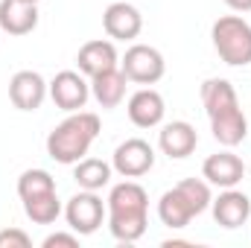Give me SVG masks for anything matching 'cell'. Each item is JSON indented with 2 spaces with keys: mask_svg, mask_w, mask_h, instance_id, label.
<instances>
[{
  "mask_svg": "<svg viewBox=\"0 0 251 248\" xmlns=\"http://www.w3.org/2000/svg\"><path fill=\"white\" fill-rule=\"evenodd\" d=\"M201 105L207 111L216 143H222L225 149H234L249 137V120H246L237 91L228 79H207L201 85Z\"/></svg>",
  "mask_w": 251,
  "mask_h": 248,
  "instance_id": "6da1fadb",
  "label": "cell"
},
{
  "mask_svg": "<svg viewBox=\"0 0 251 248\" xmlns=\"http://www.w3.org/2000/svg\"><path fill=\"white\" fill-rule=\"evenodd\" d=\"M158 216H161V222L167 225V228H187L190 222H193V216H196V210L190 207V201L184 198V193L178 190V187H173V190H167L161 198H158Z\"/></svg>",
  "mask_w": 251,
  "mask_h": 248,
  "instance_id": "ac0fdd59",
  "label": "cell"
},
{
  "mask_svg": "<svg viewBox=\"0 0 251 248\" xmlns=\"http://www.w3.org/2000/svg\"><path fill=\"white\" fill-rule=\"evenodd\" d=\"M128 120L137 125V128H155L161 125L164 114H167V105H164V97L155 91V88H140L128 97Z\"/></svg>",
  "mask_w": 251,
  "mask_h": 248,
  "instance_id": "4fadbf2b",
  "label": "cell"
},
{
  "mask_svg": "<svg viewBox=\"0 0 251 248\" xmlns=\"http://www.w3.org/2000/svg\"><path fill=\"white\" fill-rule=\"evenodd\" d=\"M120 70L126 73V79L134 82V85H155V82L164 79L167 62H164L161 50H155L149 44H131L126 50L123 62H120Z\"/></svg>",
  "mask_w": 251,
  "mask_h": 248,
  "instance_id": "8992f818",
  "label": "cell"
},
{
  "mask_svg": "<svg viewBox=\"0 0 251 248\" xmlns=\"http://www.w3.org/2000/svg\"><path fill=\"white\" fill-rule=\"evenodd\" d=\"M102 123L97 114L91 111H70V117H64L62 123L56 125L47 134V155L56 164H76L88 155L91 143L100 137Z\"/></svg>",
  "mask_w": 251,
  "mask_h": 248,
  "instance_id": "3957f363",
  "label": "cell"
},
{
  "mask_svg": "<svg viewBox=\"0 0 251 248\" xmlns=\"http://www.w3.org/2000/svg\"><path fill=\"white\" fill-rule=\"evenodd\" d=\"M210 210H213L216 225L234 231V228H243V225L251 219V198L246 196V193L228 187V190L219 193V198L210 201Z\"/></svg>",
  "mask_w": 251,
  "mask_h": 248,
  "instance_id": "7c38bea8",
  "label": "cell"
},
{
  "mask_svg": "<svg viewBox=\"0 0 251 248\" xmlns=\"http://www.w3.org/2000/svg\"><path fill=\"white\" fill-rule=\"evenodd\" d=\"M108 231L117 243H137L149 225V193L137 181L114 184L108 193Z\"/></svg>",
  "mask_w": 251,
  "mask_h": 248,
  "instance_id": "7a4b0ae2",
  "label": "cell"
},
{
  "mask_svg": "<svg viewBox=\"0 0 251 248\" xmlns=\"http://www.w3.org/2000/svg\"><path fill=\"white\" fill-rule=\"evenodd\" d=\"M126 82L128 79L120 67L105 70V73L91 79V97L100 102V108H117L126 99Z\"/></svg>",
  "mask_w": 251,
  "mask_h": 248,
  "instance_id": "e0dca14e",
  "label": "cell"
},
{
  "mask_svg": "<svg viewBox=\"0 0 251 248\" xmlns=\"http://www.w3.org/2000/svg\"><path fill=\"white\" fill-rule=\"evenodd\" d=\"M47 94H50V85L35 70H18L9 79V99L21 111H38L41 102L47 99Z\"/></svg>",
  "mask_w": 251,
  "mask_h": 248,
  "instance_id": "9c48e42d",
  "label": "cell"
},
{
  "mask_svg": "<svg viewBox=\"0 0 251 248\" xmlns=\"http://www.w3.org/2000/svg\"><path fill=\"white\" fill-rule=\"evenodd\" d=\"M158 146H161V152H164L167 158L181 161V158H187V155L196 152V146H199V131H196L187 120H173V123H167L161 128Z\"/></svg>",
  "mask_w": 251,
  "mask_h": 248,
  "instance_id": "9a60e30c",
  "label": "cell"
},
{
  "mask_svg": "<svg viewBox=\"0 0 251 248\" xmlns=\"http://www.w3.org/2000/svg\"><path fill=\"white\" fill-rule=\"evenodd\" d=\"M111 167L123 178H140L155 167V149L143 137H128L111 155Z\"/></svg>",
  "mask_w": 251,
  "mask_h": 248,
  "instance_id": "ba28073f",
  "label": "cell"
},
{
  "mask_svg": "<svg viewBox=\"0 0 251 248\" xmlns=\"http://www.w3.org/2000/svg\"><path fill=\"white\" fill-rule=\"evenodd\" d=\"M29 246H32V240H29L26 231H21V228L0 231V248H29Z\"/></svg>",
  "mask_w": 251,
  "mask_h": 248,
  "instance_id": "603a6c76",
  "label": "cell"
},
{
  "mask_svg": "<svg viewBox=\"0 0 251 248\" xmlns=\"http://www.w3.org/2000/svg\"><path fill=\"white\" fill-rule=\"evenodd\" d=\"M38 26V3L0 0V29L9 35H29Z\"/></svg>",
  "mask_w": 251,
  "mask_h": 248,
  "instance_id": "2e32d148",
  "label": "cell"
},
{
  "mask_svg": "<svg viewBox=\"0 0 251 248\" xmlns=\"http://www.w3.org/2000/svg\"><path fill=\"white\" fill-rule=\"evenodd\" d=\"M111 173L114 167L108 161H100V158H82L73 164V178L82 190H102V187L111 184Z\"/></svg>",
  "mask_w": 251,
  "mask_h": 248,
  "instance_id": "d6986e66",
  "label": "cell"
},
{
  "mask_svg": "<svg viewBox=\"0 0 251 248\" xmlns=\"http://www.w3.org/2000/svg\"><path fill=\"white\" fill-rule=\"evenodd\" d=\"M210 38L225 64H231V67L251 64V24L246 18H240V15L219 18L210 29Z\"/></svg>",
  "mask_w": 251,
  "mask_h": 248,
  "instance_id": "277c9868",
  "label": "cell"
},
{
  "mask_svg": "<svg viewBox=\"0 0 251 248\" xmlns=\"http://www.w3.org/2000/svg\"><path fill=\"white\" fill-rule=\"evenodd\" d=\"M102 29L114 41H134L140 35V29H143V15H140L137 6H131L126 0H117L102 12Z\"/></svg>",
  "mask_w": 251,
  "mask_h": 248,
  "instance_id": "30bf717a",
  "label": "cell"
},
{
  "mask_svg": "<svg viewBox=\"0 0 251 248\" xmlns=\"http://www.w3.org/2000/svg\"><path fill=\"white\" fill-rule=\"evenodd\" d=\"M44 248H56V246H64V248H79V234L73 231V234H50L44 243H41Z\"/></svg>",
  "mask_w": 251,
  "mask_h": 248,
  "instance_id": "cb8c5ba5",
  "label": "cell"
},
{
  "mask_svg": "<svg viewBox=\"0 0 251 248\" xmlns=\"http://www.w3.org/2000/svg\"><path fill=\"white\" fill-rule=\"evenodd\" d=\"M76 64H79V70L88 79H94V76H100L105 70H114L120 64V56H117V47L108 38H94V41H88V44L79 47Z\"/></svg>",
  "mask_w": 251,
  "mask_h": 248,
  "instance_id": "5bb4252c",
  "label": "cell"
},
{
  "mask_svg": "<svg viewBox=\"0 0 251 248\" xmlns=\"http://www.w3.org/2000/svg\"><path fill=\"white\" fill-rule=\"evenodd\" d=\"M44 193H56V178L47 170H26V173H21V178H18V196H21V201L44 196Z\"/></svg>",
  "mask_w": 251,
  "mask_h": 248,
  "instance_id": "44dd1931",
  "label": "cell"
},
{
  "mask_svg": "<svg viewBox=\"0 0 251 248\" xmlns=\"http://www.w3.org/2000/svg\"><path fill=\"white\" fill-rule=\"evenodd\" d=\"M108 216V207L102 204V198L94 193V190H79L76 196H70V201L64 204V219H67V228L76 231L79 237H91L102 219Z\"/></svg>",
  "mask_w": 251,
  "mask_h": 248,
  "instance_id": "5b68a950",
  "label": "cell"
},
{
  "mask_svg": "<svg viewBox=\"0 0 251 248\" xmlns=\"http://www.w3.org/2000/svg\"><path fill=\"white\" fill-rule=\"evenodd\" d=\"M243 175H246V164H243V158L234 155L231 149L216 152V155H210V158L201 164V178L210 187H222V190L237 187L243 181Z\"/></svg>",
  "mask_w": 251,
  "mask_h": 248,
  "instance_id": "8fae6325",
  "label": "cell"
},
{
  "mask_svg": "<svg viewBox=\"0 0 251 248\" xmlns=\"http://www.w3.org/2000/svg\"><path fill=\"white\" fill-rule=\"evenodd\" d=\"M176 187L184 193V198L190 201V207L196 210V216L204 213V210L210 207V201H213V196H210V184L201 181V178H184V181H178Z\"/></svg>",
  "mask_w": 251,
  "mask_h": 248,
  "instance_id": "7402d4cb",
  "label": "cell"
},
{
  "mask_svg": "<svg viewBox=\"0 0 251 248\" xmlns=\"http://www.w3.org/2000/svg\"><path fill=\"white\" fill-rule=\"evenodd\" d=\"M234 12H251V0H225Z\"/></svg>",
  "mask_w": 251,
  "mask_h": 248,
  "instance_id": "d4e9b609",
  "label": "cell"
},
{
  "mask_svg": "<svg viewBox=\"0 0 251 248\" xmlns=\"http://www.w3.org/2000/svg\"><path fill=\"white\" fill-rule=\"evenodd\" d=\"M50 99L62 111H82L91 99V82L85 79L82 70H62L50 82Z\"/></svg>",
  "mask_w": 251,
  "mask_h": 248,
  "instance_id": "52a82bcc",
  "label": "cell"
},
{
  "mask_svg": "<svg viewBox=\"0 0 251 248\" xmlns=\"http://www.w3.org/2000/svg\"><path fill=\"white\" fill-rule=\"evenodd\" d=\"M24 213H26L35 225H53V222L62 216L59 193H44V196L26 198V201H24Z\"/></svg>",
  "mask_w": 251,
  "mask_h": 248,
  "instance_id": "ffe728a7",
  "label": "cell"
},
{
  "mask_svg": "<svg viewBox=\"0 0 251 248\" xmlns=\"http://www.w3.org/2000/svg\"><path fill=\"white\" fill-rule=\"evenodd\" d=\"M29 3H38V0H29Z\"/></svg>",
  "mask_w": 251,
  "mask_h": 248,
  "instance_id": "484cf974",
  "label": "cell"
},
{
  "mask_svg": "<svg viewBox=\"0 0 251 248\" xmlns=\"http://www.w3.org/2000/svg\"><path fill=\"white\" fill-rule=\"evenodd\" d=\"M249 173H251V167H249Z\"/></svg>",
  "mask_w": 251,
  "mask_h": 248,
  "instance_id": "4316f807",
  "label": "cell"
}]
</instances>
